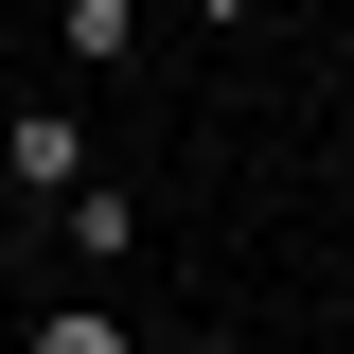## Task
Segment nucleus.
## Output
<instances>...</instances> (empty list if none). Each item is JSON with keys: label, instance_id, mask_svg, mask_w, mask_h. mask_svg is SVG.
<instances>
[{"label": "nucleus", "instance_id": "f03ea898", "mask_svg": "<svg viewBox=\"0 0 354 354\" xmlns=\"http://www.w3.org/2000/svg\"><path fill=\"white\" fill-rule=\"evenodd\" d=\"M53 230H71L88 266H124V248H142V195H124V177H88V195H71V213H53Z\"/></svg>", "mask_w": 354, "mask_h": 354}, {"label": "nucleus", "instance_id": "7ed1b4c3", "mask_svg": "<svg viewBox=\"0 0 354 354\" xmlns=\"http://www.w3.org/2000/svg\"><path fill=\"white\" fill-rule=\"evenodd\" d=\"M53 53H88V71H124V53H142V0H71V18H53Z\"/></svg>", "mask_w": 354, "mask_h": 354}, {"label": "nucleus", "instance_id": "f257e3e1", "mask_svg": "<svg viewBox=\"0 0 354 354\" xmlns=\"http://www.w3.org/2000/svg\"><path fill=\"white\" fill-rule=\"evenodd\" d=\"M0 177H18V213H71V195H88V124L53 106V88L0 106Z\"/></svg>", "mask_w": 354, "mask_h": 354}, {"label": "nucleus", "instance_id": "39448f33", "mask_svg": "<svg viewBox=\"0 0 354 354\" xmlns=\"http://www.w3.org/2000/svg\"><path fill=\"white\" fill-rule=\"evenodd\" d=\"M283 354H337V337H283Z\"/></svg>", "mask_w": 354, "mask_h": 354}, {"label": "nucleus", "instance_id": "20e7f679", "mask_svg": "<svg viewBox=\"0 0 354 354\" xmlns=\"http://www.w3.org/2000/svg\"><path fill=\"white\" fill-rule=\"evenodd\" d=\"M36 354H142V337H124L106 301H71V319H36Z\"/></svg>", "mask_w": 354, "mask_h": 354}]
</instances>
